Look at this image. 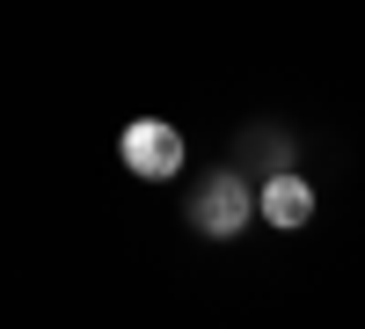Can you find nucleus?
I'll return each instance as SVG.
<instances>
[{"mask_svg": "<svg viewBox=\"0 0 365 329\" xmlns=\"http://www.w3.org/2000/svg\"><path fill=\"white\" fill-rule=\"evenodd\" d=\"M117 154H125V168H132V176L161 183V176H175V168H182V132H175V125H161V117H132L125 139H117Z\"/></svg>", "mask_w": 365, "mask_h": 329, "instance_id": "1", "label": "nucleus"}, {"mask_svg": "<svg viewBox=\"0 0 365 329\" xmlns=\"http://www.w3.org/2000/svg\"><path fill=\"white\" fill-rule=\"evenodd\" d=\"M249 213H256V198H249L241 176H212V183L190 198V220H197V234H212V242L241 234V227H249Z\"/></svg>", "mask_w": 365, "mask_h": 329, "instance_id": "2", "label": "nucleus"}, {"mask_svg": "<svg viewBox=\"0 0 365 329\" xmlns=\"http://www.w3.org/2000/svg\"><path fill=\"white\" fill-rule=\"evenodd\" d=\"M256 205H263L270 227H307V220H314V191H307V176H270Z\"/></svg>", "mask_w": 365, "mask_h": 329, "instance_id": "3", "label": "nucleus"}]
</instances>
